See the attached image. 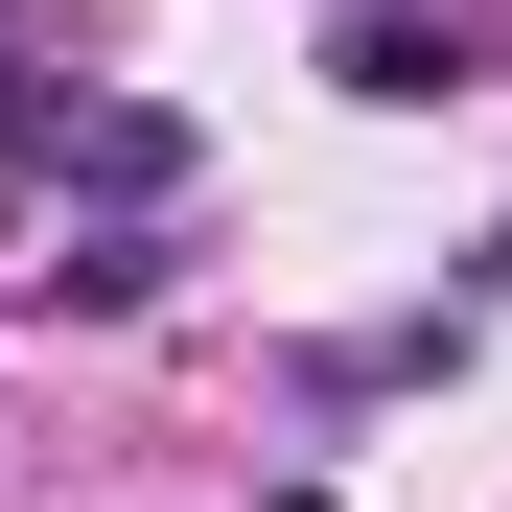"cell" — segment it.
Instances as JSON below:
<instances>
[{
    "mask_svg": "<svg viewBox=\"0 0 512 512\" xmlns=\"http://www.w3.org/2000/svg\"><path fill=\"white\" fill-rule=\"evenodd\" d=\"M24 303H47V326H117V303H163V233L117 210V233H70V256H24Z\"/></svg>",
    "mask_w": 512,
    "mask_h": 512,
    "instance_id": "cell-1",
    "label": "cell"
},
{
    "mask_svg": "<svg viewBox=\"0 0 512 512\" xmlns=\"http://www.w3.org/2000/svg\"><path fill=\"white\" fill-rule=\"evenodd\" d=\"M47 163H94V210H163V187H187V117H140V94H117V117H70Z\"/></svg>",
    "mask_w": 512,
    "mask_h": 512,
    "instance_id": "cell-2",
    "label": "cell"
},
{
    "mask_svg": "<svg viewBox=\"0 0 512 512\" xmlns=\"http://www.w3.org/2000/svg\"><path fill=\"white\" fill-rule=\"evenodd\" d=\"M326 70H350V94H373V117H419V94H466V47H443V24H396V0H373V24H350V47H326Z\"/></svg>",
    "mask_w": 512,
    "mask_h": 512,
    "instance_id": "cell-3",
    "label": "cell"
}]
</instances>
